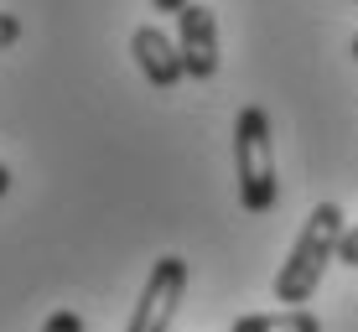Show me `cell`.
<instances>
[{
  "instance_id": "1",
  "label": "cell",
  "mask_w": 358,
  "mask_h": 332,
  "mask_svg": "<svg viewBox=\"0 0 358 332\" xmlns=\"http://www.w3.org/2000/svg\"><path fill=\"white\" fill-rule=\"evenodd\" d=\"M343 233H348V229H343V208H338V203H317L312 213H306L301 233H296L291 254H286L280 270H275V301H286V306L312 301V291L322 286L327 265L338 260Z\"/></svg>"
},
{
  "instance_id": "2",
  "label": "cell",
  "mask_w": 358,
  "mask_h": 332,
  "mask_svg": "<svg viewBox=\"0 0 358 332\" xmlns=\"http://www.w3.org/2000/svg\"><path fill=\"white\" fill-rule=\"evenodd\" d=\"M234 171H239L244 213H270L280 198L275 182V145H270V115L260 104H244L234 120Z\"/></svg>"
},
{
  "instance_id": "3",
  "label": "cell",
  "mask_w": 358,
  "mask_h": 332,
  "mask_svg": "<svg viewBox=\"0 0 358 332\" xmlns=\"http://www.w3.org/2000/svg\"><path fill=\"white\" fill-rule=\"evenodd\" d=\"M182 291H187V260H182V254H162V260L151 265V275H145L141 301H135L125 332H171Z\"/></svg>"
},
{
  "instance_id": "4",
  "label": "cell",
  "mask_w": 358,
  "mask_h": 332,
  "mask_svg": "<svg viewBox=\"0 0 358 332\" xmlns=\"http://www.w3.org/2000/svg\"><path fill=\"white\" fill-rule=\"evenodd\" d=\"M177 52H182V73L197 83H208L218 73V16L197 0L177 16Z\"/></svg>"
},
{
  "instance_id": "5",
  "label": "cell",
  "mask_w": 358,
  "mask_h": 332,
  "mask_svg": "<svg viewBox=\"0 0 358 332\" xmlns=\"http://www.w3.org/2000/svg\"><path fill=\"white\" fill-rule=\"evenodd\" d=\"M130 52L135 68L145 73L151 89H177L187 73H182V52H177V36H166L162 27H135L130 31Z\"/></svg>"
},
{
  "instance_id": "6",
  "label": "cell",
  "mask_w": 358,
  "mask_h": 332,
  "mask_svg": "<svg viewBox=\"0 0 358 332\" xmlns=\"http://www.w3.org/2000/svg\"><path fill=\"white\" fill-rule=\"evenodd\" d=\"M229 332H322V317L306 306H280V312H250Z\"/></svg>"
},
{
  "instance_id": "7",
  "label": "cell",
  "mask_w": 358,
  "mask_h": 332,
  "mask_svg": "<svg viewBox=\"0 0 358 332\" xmlns=\"http://www.w3.org/2000/svg\"><path fill=\"white\" fill-rule=\"evenodd\" d=\"M42 332H83V317H78V312H68V306H57V312L42 322Z\"/></svg>"
},
{
  "instance_id": "8",
  "label": "cell",
  "mask_w": 358,
  "mask_h": 332,
  "mask_svg": "<svg viewBox=\"0 0 358 332\" xmlns=\"http://www.w3.org/2000/svg\"><path fill=\"white\" fill-rule=\"evenodd\" d=\"M21 36V16H10V10H0V52H6L10 42Z\"/></svg>"
},
{
  "instance_id": "9",
  "label": "cell",
  "mask_w": 358,
  "mask_h": 332,
  "mask_svg": "<svg viewBox=\"0 0 358 332\" xmlns=\"http://www.w3.org/2000/svg\"><path fill=\"white\" fill-rule=\"evenodd\" d=\"M338 260H343V265H358V224H353L348 233H343V244H338Z\"/></svg>"
},
{
  "instance_id": "10",
  "label": "cell",
  "mask_w": 358,
  "mask_h": 332,
  "mask_svg": "<svg viewBox=\"0 0 358 332\" xmlns=\"http://www.w3.org/2000/svg\"><path fill=\"white\" fill-rule=\"evenodd\" d=\"M151 6H156V10H171V16H182V10H187L192 0H151Z\"/></svg>"
},
{
  "instance_id": "11",
  "label": "cell",
  "mask_w": 358,
  "mask_h": 332,
  "mask_svg": "<svg viewBox=\"0 0 358 332\" xmlns=\"http://www.w3.org/2000/svg\"><path fill=\"white\" fill-rule=\"evenodd\" d=\"M10 192V171H6V161H0V198Z\"/></svg>"
},
{
  "instance_id": "12",
  "label": "cell",
  "mask_w": 358,
  "mask_h": 332,
  "mask_svg": "<svg viewBox=\"0 0 358 332\" xmlns=\"http://www.w3.org/2000/svg\"><path fill=\"white\" fill-rule=\"evenodd\" d=\"M353 57H358V36H353Z\"/></svg>"
}]
</instances>
